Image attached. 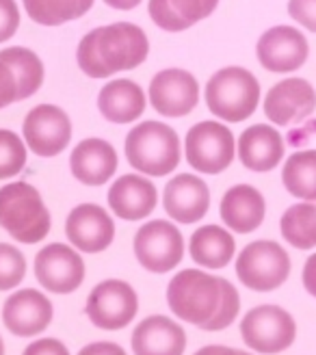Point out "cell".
<instances>
[{
  "label": "cell",
  "instance_id": "6da1fadb",
  "mask_svg": "<svg viewBox=\"0 0 316 355\" xmlns=\"http://www.w3.org/2000/svg\"><path fill=\"white\" fill-rule=\"evenodd\" d=\"M169 310L206 331L230 327L240 312V295L232 282L200 269L175 273L167 286Z\"/></svg>",
  "mask_w": 316,
  "mask_h": 355
},
{
  "label": "cell",
  "instance_id": "7a4b0ae2",
  "mask_svg": "<svg viewBox=\"0 0 316 355\" xmlns=\"http://www.w3.org/2000/svg\"><path fill=\"white\" fill-rule=\"evenodd\" d=\"M150 55V42L141 26L115 22L89 31L76 48V63L89 78H109L141 65Z\"/></svg>",
  "mask_w": 316,
  "mask_h": 355
},
{
  "label": "cell",
  "instance_id": "3957f363",
  "mask_svg": "<svg viewBox=\"0 0 316 355\" xmlns=\"http://www.w3.org/2000/svg\"><path fill=\"white\" fill-rule=\"evenodd\" d=\"M50 225V210L33 184L20 180L0 189V227L11 239L35 245L48 236Z\"/></svg>",
  "mask_w": 316,
  "mask_h": 355
},
{
  "label": "cell",
  "instance_id": "277c9868",
  "mask_svg": "<svg viewBox=\"0 0 316 355\" xmlns=\"http://www.w3.org/2000/svg\"><path fill=\"white\" fill-rule=\"evenodd\" d=\"M128 163L143 175L163 178L180 165V139L167 123L148 119L128 132L126 137Z\"/></svg>",
  "mask_w": 316,
  "mask_h": 355
},
{
  "label": "cell",
  "instance_id": "5b68a950",
  "mask_svg": "<svg viewBox=\"0 0 316 355\" xmlns=\"http://www.w3.org/2000/svg\"><path fill=\"white\" fill-rule=\"evenodd\" d=\"M260 104V83L245 67H223L206 83V106L215 117L238 123L249 119Z\"/></svg>",
  "mask_w": 316,
  "mask_h": 355
},
{
  "label": "cell",
  "instance_id": "8992f818",
  "mask_svg": "<svg viewBox=\"0 0 316 355\" xmlns=\"http://www.w3.org/2000/svg\"><path fill=\"white\" fill-rule=\"evenodd\" d=\"M236 275L245 288L271 293L290 275V256L275 241H254L236 258Z\"/></svg>",
  "mask_w": 316,
  "mask_h": 355
},
{
  "label": "cell",
  "instance_id": "52a82bcc",
  "mask_svg": "<svg viewBox=\"0 0 316 355\" xmlns=\"http://www.w3.org/2000/svg\"><path fill=\"white\" fill-rule=\"evenodd\" d=\"M186 163L206 175H217L232 165L236 141L232 130L219 121L195 123L184 139Z\"/></svg>",
  "mask_w": 316,
  "mask_h": 355
},
{
  "label": "cell",
  "instance_id": "ba28073f",
  "mask_svg": "<svg viewBox=\"0 0 316 355\" xmlns=\"http://www.w3.org/2000/svg\"><path fill=\"white\" fill-rule=\"evenodd\" d=\"M240 338L258 353L275 355L286 351L295 343L297 323L290 312L279 306H256L240 321Z\"/></svg>",
  "mask_w": 316,
  "mask_h": 355
},
{
  "label": "cell",
  "instance_id": "9c48e42d",
  "mask_svg": "<svg viewBox=\"0 0 316 355\" xmlns=\"http://www.w3.org/2000/svg\"><path fill=\"white\" fill-rule=\"evenodd\" d=\"M134 256L150 273H169L184 258V236L175 223L154 219L141 225L134 234Z\"/></svg>",
  "mask_w": 316,
  "mask_h": 355
},
{
  "label": "cell",
  "instance_id": "30bf717a",
  "mask_svg": "<svg viewBox=\"0 0 316 355\" xmlns=\"http://www.w3.org/2000/svg\"><path fill=\"white\" fill-rule=\"evenodd\" d=\"M85 312L98 329L117 331L134 321L139 312V297L128 282L104 279L89 293Z\"/></svg>",
  "mask_w": 316,
  "mask_h": 355
},
{
  "label": "cell",
  "instance_id": "8fae6325",
  "mask_svg": "<svg viewBox=\"0 0 316 355\" xmlns=\"http://www.w3.org/2000/svg\"><path fill=\"white\" fill-rule=\"evenodd\" d=\"M72 119L55 104H40L30 109L22 123V135L30 152L40 158L59 156L72 141Z\"/></svg>",
  "mask_w": 316,
  "mask_h": 355
},
{
  "label": "cell",
  "instance_id": "7c38bea8",
  "mask_svg": "<svg viewBox=\"0 0 316 355\" xmlns=\"http://www.w3.org/2000/svg\"><path fill=\"white\" fill-rule=\"evenodd\" d=\"M256 55L267 72L290 74L308 61L310 44L301 31L288 24H279L260 35L256 44Z\"/></svg>",
  "mask_w": 316,
  "mask_h": 355
},
{
  "label": "cell",
  "instance_id": "4fadbf2b",
  "mask_svg": "<svg viewBox=\"0 0 316 355\" xmlns=\"http://www.w3.org/2000/svg\"><path fill=\"white\" fill-rule=\"evenodd\" d=\"M35 277L48 293L69 295L85 282V262L74 247L52 243L35 256Z\"/></svg>",
  "mask_w": 316,
  "mask_h": 355
},
{
  "label": "cell",
  "instance_id": "5bb4252c",
  "mask_svg": "<svg viewBox=\"0 0 316 355\" xmlns=\"http://www.w3.org/2000/svg\"><path fill=\"white\" fill-rule=\"evenodd\" d=\"M150 104L163 117H184L200 102V83L186 69H163L150 83Z\"/></svg>",
  "mask_w": 316,
  "mask_h": 355
},
{
  "label": "cell",
  "instance_id": "9a60e30c",
  "mask_svg": "<svg viewBox=\"0 0 316 355\" xmlns=\"http://www.w3.org/2000/svg\"><path fill=\"white\" fill-rule=\"evenodd\" d=\"M262 109L271 123L295 126L314 113L316 92L306 78H284L269 89Z\"/></svg>",
  "mask_w": 316,
  "mask_h": 355
},
{
  "label": "cell",
  "instance_id": "2e32d148",
  "mask_svg": "<svg viewBox=\"0 0 316 355\" xmlns=\"http://www.w3.org/2000/svg\"><path fill=\"white\" fill-rule=\"evenodd\" d=\"M65 234L72 247L85 254H100L111 247L115 239V223L111 215L98 204H78L65 219Z\"/></svg>",
  "mask_w": 316,
  "mask_h": 355
},
{
  "label": "cell",
  "instance_id": "e0dca14e",
  "mask_svg": "<svg viewBox=\"0 0 316 355\" xmlns=\"http://www.w3.org/2000/svg\"><path fill=\"white\" fill-rule=\"evenodd\" d=\"M52 318H55V308H52L50 299L35 288H22L9 295L3 306L5 327L20 338L42 334L50 327Z\"/></svg>",
  "mask_w": 316,
  "mask_h": 355
},
{
  "label": "cell",
  "instance_id": "ac0fdd59",
  "mask_svg": "<svg viewBox=\"0 0 316 355\" xmlns=\"http://www.w3.org/2000/svg\"><path fill=\"white\" fill-rule=\"evenodd\" d=\"M163 208L167 215L182 225L198 223L210 210V191L200 175H173L163 191Z\"/></svg>",
  "mask_w": 316,
  "mask_h": 355
},
{
  "label": "cell",
  "instance_id": "d6986e66",
  "mask_svg": "<svg viewBox=\"0 0 316 355\" xmlns=\"http://www.w3.org/2000/svg\"><path fill=\"white\" fill-rule=\"evenodd\" d=\"M156 204L158 191L154 182L139 173L119 175L109 189V206L124 221H141L150 217Z\"/></svg>",
  "mask_w": 316,
  "mask_h": 355
},
{
  "label": "cell",
  "instance_id": "ffe728a7",
  "mask_svg": "<svg viewBox=\"0 0 316 355\" xmlns=\"http://www.w3.org/2000/svg\"><path fill=\"white\" fill-rule=\"evenodd\" d=\"M236 150L245 169L267 173L273 171L284 158V137L269 123H256L243 130Z\"/></svg>",
  "mask_w": 316,
  "mask_h": 355
},
{
  "label": "cell",
  "instance_id": "44dd1931",
  "mask_svg": "<svg viewBox=\"0 0 316 355\" xmlns=\"http://www.w3.org/2000/svg\"><path fill=\"white\" fill-rule=\"evenodd\" d=\"M69 171L87 187H102L117 171V152L104 139H85L72 150Z\"/></svg>",
  "mask_w": 316,
  "mask_h": 355
},
{
  "label": "cell",
  "instance_id": "7402d4cb",
  "mask_svg": "<svg viewBox=\"0 0 316 355\" xmlns=\"http://www.w3.org/2000/svg\"><path fill=\"white\" fill-rule=\"evenodd\" d=\"M221 219L223 223L238 234H249L258 230L267 215V202L256 187L234 184L221 198Z\"/></svg>",
  "mask_w": 316,
  "mask_h": 355
},
{
  "label": "cell",
  "instance_id": "603a6c76",
  "mask_svg": "<svg viewBox=\"0 0 316 355\" xmlns=\"http://www.w3.org/2000/svg\"><path fill=\"white\" fill-rule=\"evenodd\" d=\"M184 349L186 334L169 316H148L132 331L134 355H184Z\"/></svg>",
  "mask_w": 316,
  "mask_h": 355
},
{
  "label": "cell",
  "instance_id": "cb8c5ba5",
  "mask_svg": "<svg viewBox=\"0 0 316 355\" xmlns=\"http://www.w3.org/2000/svg\"><path fill=\"white\" fill-rule=\"evenodd\" d=\"M98 111L111 123H132L146 111V94L130 78L111 80L100 89Z\"/></svg>",
  "mask_w": 316,
  "mask_h": 355
},
{
  "label": "cell",
  "instance_id": "d4e9b609",
  "mask_svg": "<svg viewBox=\"0 0 316 355\" xmlns=\"http://www.w3.org/2000/svg\"><path fill=\"white\" fill-rule=\"evenodd\" d=\"M219 0H150L152 22L167 33H182L213 13Z\"/></svg>",
  "mask_w": 316,
  "mask_h": 355
},
{
  "label": "cell",
  "instance_id": "484cf974",
  "mask_svg": "<svg viewBox=\"0 0 316 355\" xmlns=\"http://www.w3.org/2000/svg\"><path fill=\"white\" fill-rule=\"evenodd\" d=\"M188 254L206 269H223L236 254V241L221 225H202L188 241Z\"/></svg>",
  "mask_w": 316,
  "mask_h": 355
},
{
  "label": "cell",
  "instance_id": "4316f807",
  "mask_svg": "<svg viewBox=\"0 0 316 355\" xmlns=\"http://www.w3.org/2000/svg\"><path fill=\"white\" fill-rule=\"evenodd\" d=\"M284 189L304 202L316 200V150H301L286 158L282 169Z\"/></svg>",
  "mask_w": 316,
  "mask_h": 355
},
{
  "label": "cell",
  "instance_id": "83f0119b",
  "mask_svg": "<svg viewBox=\"0 0 316 355\" xmlns=\"http://www.w3.org/2000/svg\"><path fill=\"white\" fill-rule=\"evenodd\" d=\"M22 3L26 15L42 26L74 22L94 7V0H22Z\"/></svg>",
  "mask_w": 316,
  "mask_h": 355
},
{
  "label": "cell",
  "instance_id": "f1b7e54d",
  "mask_svg": "<svg viewBox=\"0 0 316 355\" xmlns=\"http://www.w3.org/2000/svg\"><path fill=\"white\" fill-rule=\"evenodd\" d=\"M279 230L288 245L295 250L316 247V200L290 206L279 221Z\"/></svg>",
  "mask_w": 316,
  "mask_h": 355
},
{
  "label": "cell",
  "instance_id": "f546056e",
  "mask_svg": "<svg viewBox=\"0 0 316 355\" xmlns=\"http://www.w3.org/2000/svg\"><path fill=\"white\" fill-rule=\"evenodd\" d=\"M0 55L15 67V72L22 83L24 100H28L30 96L40 92L44 85V63L33 50L22 48V46H11V48L0 50Z\"/></svg>",
  "mask_w": 316,
  "mask_h": 355
},
{
  "label": "cell",
  "instance_id": "4dcf8cb0",
  "mask_svg": "<svg viewBox=\"0 0 316 355\" xmlns=\"http://www.w3.org/2000/svg\"><path fill=\"white\" fill-rule=\"evenodd\" d=\"M26 167V146L13 130L0 128V180L20 175Z\"/></svg>",
  "mask_w": 316,
  "mask_h": 355
},
{
  "label": "cell",
  "instance_id": "1f68e13d",
  "mask_svg": "<svg viewBox=\"0 0 316 355\" xmlns=\"http://www.w3.org/2000/svg\"><path fill=\"white\" fill-rule=\"evenodd\" d=\"M26 275V258L13 245L0 243V291L7 293L20 286Z\"/></svg>",
  "mask_w": 316,
  "mask_h": 355
},
{
  "label": "cell",
  "instance_id": "d6a6232c",
  "mask_svg": "<svg viewBox=\"0 0 316 355\" xmlns=\"http://www.w3.org/2000/svg\"><path fill=\"white\" fill-rule=\"evenodd\" d=\"M20 100H24L20 76H17L15 67L0 55V109H7Z\"/></svg>",
  "mask_w": 316,
  "mask_h": 355
},
{
  "label": "cell",
  "instance_id": "836d02e7",
  "mask_svg": "<svg viewBox=\"0 0 316 355\" xmlns=\"http://www.w3.org/2000/svg\"><path fill=\"white\" fill-rule=\"evenodd\" d=\"M20 28V7L15 0H0V44L9 42Z\"/></svg>",
  "mask_w": 316,
  "mask_h": 355
},
{
  "label": "cell",
  "instance_id": "e575fe53",
  "mask_svg": "<svg viewBox=\"0 0 316 355\" xmlns=\"http://www.w3.org/2000/svg\"><path fill=\"white\" fill-rule=\"evenodd\" d=\"M288 15L297 24L316 33V0H288Z\"/></svg>",
  "mask_w": 316,
  "mask_h": 355
},
{
  "label": "cell",
  "instance_id": "d590c367",
  "mask_svg": "<svg viewBox=\"0 0 316 355\" xmlns=\"http://www.w3.org/2000/svg\"><path fill=\"white\" fill-rule=\"evenodd\" d=\"M22 355H69V351L57 338H40V340L30 343Z\"/></svg>",
  "mask_w": 316,
  "mask_h": 355
},
{
  "label": "cell",
  "instance_id": "8d00e7d4",
  "mask_svg": "<svg viewBox=\"0 0 316 355\" xmlns=\"http://www.w3.org/2000/svg\"><path fill=\"white\" fill-rule=\"evenodd\" d=\"M78 355H128L124 351V347H119L115 343H91V345H87L78 351Z\"/></svg>",
  "mask_w": 316,
  "mask_h": 355
},
{
  "label": "cell",
  "instance_id": "74e56055",
  "mask_svg": "<svg viewBox=\"0 0 316 355\" xmlns=\"http://www.w3.org/2000/svg\"><path fill=\"white\" fill-rule=\"evenodd\" d=\"M301 279H304V288H306L312 297H316V254H312V256L306 260Z\"/></svg>",
  "mask_w": 316,
  "mask_h": 355
},
{
  "label": "cell",
  "instance_id": "f35d334b",
  "mask_svg": "<svg viewBox=\"0 0 316 355\" xmlns=\"http://www.w3.org/2000/svg\"><path fill=\"white\" fill-rule=\"evenodd\" d=\"M195 355H243V351L225 347V345H208V347H202Z\"/></svg>",
  "mask_w": 316,
  "mask_h": 355
},
{
  "label": "cell",
  "instance_id": "ab89813d",
  "mask_svg": "<svg viewBox=\"0 0 316 355\" xmlns=\"http://www.w3.org/2000/svg\"><path fill=\"white\" fill-rule=\"evenodd\" d=\"M104 3L113 9H119V11H130L137 5H141V0H104Z\"/></svg>",
  "mask_w": 316,
  "mask_h": 355
},
{
  "label": "cell",
  "instance_id": "60d3db41",
  "mask_svg": "<svg viewBox=\"0 0 316 355\" xmlns=\"http://www.w3.org/2000/svg\"><path fill=\"white\" fill-rule=\"evenodd\" d=\"M0 355H5V343H3V338H0Z\"/></svg>",
  "mask_w": 316,
  "mask_h": 355
},
{
  "label": "cell",
  "instance_id": "b9f144b4",
  "mask_svg": "<svg viewBox=\"0 0 316 355\" xmlns=\"http://www.w3.org/2000/svg\"><path fill=\"white\" fill-rule=\"evenodd\" d=\"M243 355H252V353H245V351H243Z\"/></svg>",
  "mask_w": 316,
  "mask_h": 355
}]
</instances>
